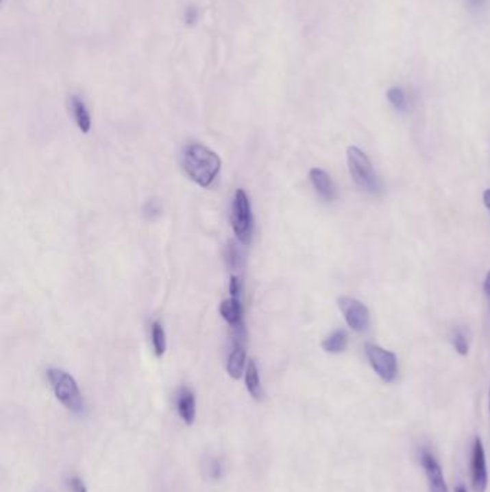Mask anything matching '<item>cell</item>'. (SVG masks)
<instances>
[{"instance_id":"19","label":"cell","mask_w":490,"mask_h":492,"mask_svg":"<svg viewBox=\"0 0 490 492\" xmlns=\"http://www.w3.org/2000/svg\"><path fill=\"white\" fill-rule=\"evenodd\" d=\"M161 211L162 207L160 204L158 200H148L145 204H144V209H143V213L145 216V219L148 220H156L160 215H161Z\"/></svg>"},{"instance_id":"23","label":"cell","mask_w":490,"mask_h":492,"mask_svg":"<svg viewBox=\"0 0 490 492\" xmlns=\"http://www.w3.org/2000/svg\"><path fill=\"white\" fill-rule=\"evenodd\" d=\"M483 292H485L487 301L490 304V271L486 274L485 281H483Z\"/></svg>"},{"instance_id":"14","label":"cell","mask_w":490,"mask_h":492,"mask_svg":"<svg viewBox=\"0 0 490 492\" xmlns=\"http://www.w3.org/2000/svg\"><path fill=\"white\" fill-rule=\"evenodd\" d=\"M71 110H72L73 120H75L78 128L84 134H88L89 131H91V126H93L91 115H89V111L81 97H78V95L71 97Z\"/></svg>"},{"instance_id":"10","label":"cell","mask_w":490,"mask_h":492,"mask_svg":"<svg viewBox=\"0 0 490 492\" xmlns=\"http://www.w3.org/2000/svg\"><path fill=\"white\" fill-rule=\"evenodd\" d=\"M175 409L180 419L191 426L196 421V396L193 390L187 386H183L178 389L175 397Z\"/></svg>"},{"instance_id":"18","label":"cell","mask_w":490,"mask_h":492,"mask_svg":"<svg viewBox=\"0 0 490 492\" xmlns=\"http://www.w3.org/2000/svg\"><path fill=\"white\" fill-rule=\"evenodd\" d=\"M452 342L454 350L460 355H466L469 353V338L466 336V331L462 327H456L452 334Z\"/></svg>"},{"instance_id":"9","label":"cell","mask_w":490,"mask_h":492,"mask_svg":"<svg viewBox=\"0 0 490 492\" xmlns=\"http://www.w3.org/2000/svg\"><path fill=\"white\" fill-rule=\"evenodd\" d=\"M309 180L314 186L317 195L326 203H331L338 198L336 185L332 177L319 167H312L309 170Z\"/></svg>"},{"instance_id":"24","label":"cell","mask_w":490,"mask_h":492,"mask_svg":"<svg viewBox=\"0 0 490 492\" xmlns=\"http://www.w3.org/2000/svg\"><path fill=\"white\" fill-rule=\"evenodd\" d=\"M483 203H485L487 211L490 212V189H486V190L483 191Z\"/></svg>"},{"instance_id":"27","label":"cell","mask_w":490,"mask_h":492,"mask_svg":"<svg viewBox=\"0 0 490 492\" xmlns=\"http://www.w3.org/2000/svg\"><path fill=\"white\" fill-rule=\"evenodd\" d=\"M489 414H490V389H489Z\"/></svg>"},{"instance_id":"1","label":"cell","mask_w":490,"mask_h":492,"mask_svg":"<svg viewBox=\"0 0 490 492\" xmlns=\"http://www.w3.org/2000/svg\"><path fill=\"white\" fill-rule=\"evenodd\" d=\"M183 167L186 174L200 187H209L221 169V160L212 148L200 143H191L184 148Z\"/></svg>"},{"instance_id":"4","label":"cell","mask_w":490,"mask_h":492,"mask_svg":"<svg viewBox=\"0 0 490 492\" xmlns=\"http://www.w3.org/2000/svg\"><path fill=\"white\" fill-rule=\"evenodd\" d=\"M230 225L232 229L242 245H249L254 232V218L247 193L243 189H237L230 209Z\"/></svg>"},{"instance_id":"12","label":"cell","mask_w":490,"mask_h":492,"mask_svg":"<svg viewBox=\"0 0 490 492\" xmlns=\"http://www.w3.org/2000/svg\"><path fill=\"white\" fill-rule=\"evenodd\" d=\"M219 311L221 318L229 325L234 328L241 327L243 318V307H242L241 296H229L228 300H223L219 307Z\"/></svg>"},{"instance_id":"20","label":"cell","mask_w":490,"mask_h":492,"mask_svg":"<svg viewBox=\"0 0 490 492\" xmlns=\"http://www.w3.org/2000/svg\"><path fill=\"white\" fill-rule=\"evenodd\" d=\"M68 487H69L71 492H88V488H86L85 482L82 481V478L78 475H72L71 476V478L68 480Z\"/></svg>"},{"instance_id":"6","label":"cell","mask_w":490,"mask_h":492,"mask_svg":"<svg viewBox=\"0 0 490 492\" xmlns=\"http://www.w3.org/2000/svg\"><path fill=\"white\" fill-rule=\"evenodd\" d=\"M338 305L351 330H354L355 333H365L368 330L371 317L369 309L365 304L352 296H341L338 300Z\"/></svg>"},{"instance_id":"8","label":"cell","mask_w":490,"mask_h":492,"mask_svg":"<svg viewBox=\"0 0 490 492\" xmlns=\"http://www.w3.org/2000/svg\"><path fill=\"white\" fill-rule=\"evenodd\" d=\"M420 462L424 469L427 484L430 492H449V487L445 484L443 469L436 459L434 454L426 448L420 449Z\"/></svg>"},{"instance_id":"22","label":"cell","mask_w":490,"mask_h":492,"mask_svg":"<svg viewBox=\"0 0 490 492\" xmlns=\"http://www.w3.org/2000/svg\"><path fill=\"white\" fill-rule=\"evenodd\" d=\"M229 294L230 296H241V284L237 277H230V282H229Z\"/></svg>"},{"instance_id":"26","label":"cell","mask_w":490,"mask_h":492,"mask_svg":"<svg viewBox=\"0 0 490 492\" xmlns=\"http://www.w3.org/2000/svg\"><path fill=\"white\" fill-rule=\"evenodd\" d=\"M454 492H467V489H466V487H463V485H457V487L454 488Z\"/></svg>"},{"instance_id":"17","label":"cell","mask_w":490,"mask_h":492,"mask_svg":"<svg viewBox=\"0 0 490 492\" xmlns=\"http://www.w3.org/2000/svg\"><path fill=\"white\" fill-rule=\"evenodd\" d=\"M387 99L393 106V108H395L400 113H406L408 110V99H407V94L401 86H391L389 88L387 91Z\"/></svg>"},{"instance_id":"7","label":"cell","mask_w":490,"mask_h":492,"mask_svg":"<svg viewBox=\"0 0 490 492\" xmlns=\"http://www.w3.org/2000/svg\"><path fill=\"white\" fill-rule=\"evenodd\" d=\"M470 481L474 492H486L487 489V467L485 446L479 436L473 439L470 454Z\"/></svg>"},{"instance_id":"3","label":"cell","mask_w":490,"mask_h":492,"mask_svg":"<svg viewBox=\"0 0 490 492\" xmlns=\"http://www.w3.org/2000/svg\"><path fill=\"white\" fill-rule=\"evenodd\" d=\"M47 376L59 403L73 413H82L85 409V401L73 376L68 371L56 367H51L47 371Z\"/></svg>"},{"instance_id":"2","label":"cell","mask_w":490,"mask_h":492,"mask_svg":"<svg viewBox=\"0 0 490 492\" xmlns=\"http://www.w3.org/2000/svg\"><path fill=\"white\" fill-rule=\"evenodd\" d=\"M347 163L350 174L356 186L369 195H380L382 191L381 178L374 170L373 163L363 150L355 145L348 147Z\"/></svg>"},{"instance_id":"5","label":"cell","mask_w":490,"mask_h":492,"mask_svg":"<svg viewBox=\"0 0 490 492\" xmlns=\"http://www.w3.org/2000/svg\"><path fill=\"white\" fill-rule=\"evenodd\" d=\"M365 355L371 367H373V370L377 373V376L382 382L391 383L397 379L398 362H397V355L393 351L385 350L374 344V342H367Z\"/></svg>"},{"instance_id":"25","label":"cell","mask_w":490,"mask_h":492,"mask_svg":"<svg viewBox=\"0 0 490 492\" xmlns=\"http://www.w3.org/2000/svg\"><path fill=\"white\" fill-rule=\"evenodd\" d=\"M470 2H471V5H473V6L480 8V6H483V5H485L486 0H470Z\"/></svg>"},{"instance_id":"21","label":"cell","mask_w":490,"mask_h":492,"mask_svg":"<svg viewBox=\"0 0 490 492\" xmlns=\"http://www.w3.org/2000/svg\"><path fill=\"white\" fill-rule=\"evenodd\" d=\"M210 475H212L213 480H220V478H221V475H223V464H221V460L216 459V460L212 462V465H210Z\"/></svg>"},{"instance_id":"15","label":"cell","mask_w":490,"mask_h":492,"mask_svg":"<svg viewBox=\"0 0 490 492\" xmlns=\"http://www.w3.org/2000/svg\"><path fill=\"white\" fill-rule=\"evenodd\" d=\"M321 347L323 351L330 354H341L344 353L348 347V334L344 328H338L328 337L323 338L321 342Z\"/></svg>"},{"instance_id":"16","label":"cell","mask_w":490,"mask_h":492,"mask_svg":"<svg viewBox=\"0 0 490 492\" xmlns=\"http://www.w3.org/2000/svg\"><path fill=\"white\" fill-rule=\"evenodd\" d=\"M151 342L153 349L157 357H162L167 350V340H166V331L164 327L161 323L154 321L151 324Z\"/></svg>"},{"instance_id":"11","label":"cell","mask_w":490,"mask_h":492,"mask_svg":"<svg viewBox=\"0 0 490 492\" xmlns=\"http://www.w3.org/2000/svg\"><path fill=\"white\" fill-rule=\"evenodd\" d=\"M246 366H247V363H246L245 344L241 340L236 338L233 342V349H232V351L228 357V362H226L228 375L234 380H239L245 375Z\"/></svg>"},{"instance_id":"13","label":"cell","mask_w":490,"mask_h":492,"mask_svg":"<svg viewBox=\"0 0 490 492\" xmlns=\"http://www.w3.org/2000/svg\"><path fill=\"white\" fill-rule=\"evenodd\" d=\"M245 386L252 399L260 400L263 397V389L260 383V375L258 363L255 360H249L245 370Z\"/></svg>"}]
</instances>
